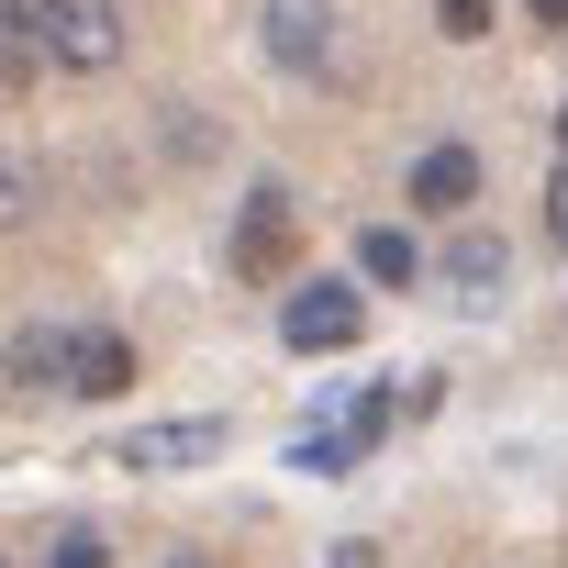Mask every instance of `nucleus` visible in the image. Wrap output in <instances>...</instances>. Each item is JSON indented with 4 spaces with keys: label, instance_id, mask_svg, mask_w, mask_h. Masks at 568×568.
Masks as SVG:
<instances>
[{
    "label": "nucleus",
    "instance_id": "nucleus-7",
    "mask_svg": "<svg viewBox=\"0 0 568 568\" xmlns=\"http://www.w3.org/2000/svg\"><path fill=\"white\" fill-rule=\"evenodd\" d=\"M402 190H413V212H468V201H479V145H457V134L424 145Z\"/></svg>",
    "mask_w": 568,
    "mask_h": 568
},
{
    "label": "nucleus",
    "instance_id": "nucleus-3",
    "mask_svg": "<svg viewBox=\"0 0 568 568\" xmlns=\"http://www.w3.org/2000/svg\"><path fill=\"white\" fill-rule=\"evenodd\" d=\"M256 45L278 79H324L335 68V0H256Z\"/></svg>",
    "mask_w": 568,
    "mask_h": 568
},
{
    "label": "nucleus",
    "instance_id": "nucleus-2",
    "mask_svg": "<svg viewBox=\"0 0 568 568\" xmlns=\"http://www.w3.org/2000/svg\"><path fill=\"white\" fill-rule=\"evenodd\" d=\"M368 335V291L357 278H302L291 302H278V346L291 357H346Z\"/></svg>",
    "mask_w": 568,
    "mask_h": 568
},
{
    "label": "nucleus",
    "instance_id": "nucleus-17",
    "mask_svg": "<svg viewBox=\"0 0 568 568\" xmlns=\"http://www.w3.org/2000/svg\"><path fill=\"white\" fill-rule=\"evenodd\" d=\"M335 568H379V546H368V535H346V546H335Z\"/></svg>",
    "mask_w": 568,
    "mask_h": 568
},
{
    "label": "nucleus",
    "instance_id": "nucleus-14",
    "mask_svg": "<svg viewBox=\"0 0 568 568\" xmlns=\"http://www.w3.org/2000/svg\"><path fill=\"white\" fill-rule=\"evenodd\" d=\"M490 12H501V0H435V23H446L457 45H479V34H490Z\"/></svg>",
    "mask_w": 568,
    "mask_h": 568
},
{
    "label": "nucleus",
    "instance_id": "nucleus-12",
    "mask_svg": "<svg viewBox=\"0 0 568 568\" xmlns=\"http://www.w3.org/2000/svg\"><path fill=\"white\" fill-rule=\"evenodd\" d=\"M34 12L45 0H0V68L12 79H34Z\"/></svg>",
    "mask_w": 568,
    "mask_h": 568
},
{
    "label": "nucleus",
    "instance_id": "nucleus-20",
    "mask_svg": "<svg viewBox=\"0 0 568 568\" xmlns=\"http://www.w3.org/2000/svg\"><path fill=\"white\" fill-rule=\"evenodd\" d=\"M0 568H12V557H0Z\"/></svg>",
    "mask_w": 568,
    "mask_h": 568
},
{
    "label": "nucleus",
    "instance_id": "nucleus-6",
    "mask_svg": "<svg viewBox=\"0 0 568 568\" xmlns=\"http://www.w3.org/2000/svg\"><path fill=\"white\" fill-rule=\"evenodd\" d=\"M435 278H446L457 313H501V291H513V245H501L490 223H457L446 256H435Z\"/></svg>",
    "mask_w": 568,
    "mask_h": 568
},
{
    "label": "nucleus",
    "instance_id": "nucleus-13",
    "mask_svg": "<svg viewBox=\"0 0 568 568\" xmlns=\"http://www.w3.org/2000/svg\"><path fill=\"white\" fill-rule=\"evenodd\" d=\"M45 568H112L101 524H57V535H45Z\"/></svg>",
    "mask_w": 568,
    "mask_h": 568
},
{
    "label": "nucleus",
    "instance_id": "nucleus-16",
    "mask_svg": "<svg viewBox=\"0 0 568 568\" xmlns=\"http://www.w3.org/2000/svg\"><path fill=\"white\" fill-rule=\"evenodd\" d=\"M546 234H557V245H568V168H557V179H546Z\"/></svg>",
    "mask_w": 568,
    "mask_h": 568
},
{
    "label": "nucleus",
    "instance_id": "nucleus-11",
    "mask_svg": "<svg viewBox=\"0 0 568 568\" xmlns=\"http://www.w3.org/2000/svg\"><path fill=\"white\" fill-rule=\"evenodd\" d=\"M291 468H302V479H357V468H368V446H357V435H335V424H313V435H291Z\"/></svg>",
    "mask_w": 568,
    "mask_h": 568
},
{
    "label": "nucleus",
    "instance_id": "nucleus-10",
    "mask_svg": "<svg viewBox=\"0 0 568 568\" xmlns=\"http://www.w3.org/2000/svg\"><path fill=\"white\" fill-rule=\"evenodd\" d=\"M413 278H424V245L402 223H368L357 234V291H413Z\"/></svg>",
    "mask_w": 568,
    "mask_h": 568
},
{
    "label": "nucleus",
    "instance_id": "nucleus-19",
    "mask_svg": "<svg viewBox=\"0 0 568 568\" xmlns=\"http://www.w3.org/2000/svg\"><path fill=\"white\" fill-rule=\"evenodd\" d=\"M168 568H212V557H168Z\"/></svg>",
    "mask_w": 568,
    "mask_h": 568
},
{
    "label": "nucleus",
    "instance_id": "nucleus-15",
    "mask_svg": "<svg viewBox=\"0 0 568 568\" xmlns=\"http://www.w3.org/2000/svg\"><path fill=\"white\" fill-rule=\"evenodd\" d=\"M34 201H45L34 168H0V223H34Z\"/></svg>",
    "mask_w": 568,
    "mask_h": 568
},
{
    "label": "nucleus",
    "instance_id": "nucleus-18",
    "mask_svg": "<svg viewBox=\"0 0 568 568\" xmlns=\"http://www.w3.org/2000/svg\"><path fill=\"white\" fill-rule=\"evenodd\" d=\"M524 12H535V23H546V34H568V0H524Z\"/></svg>",
    "mask_w": 568,
    "mask_h": 568
},
{
    "label": "nucleus",
    "instance_id": "nucleus-5",
    "mask_svg": "<svg viewBox=\"0 0 568 568\" xmlns=\"http://www.w3.org/2000/svg\"><path fill=\"white\" fill-rule=\"evenodd\" d=\"M223 446H234V424H223V413H190V424H134L112 457H123L134 479H179V468H212Z\"/></svg>",
    "mask_w": 568,
    "mask_h": 568
},
{
    "label": "nucleus",
    "instance_id": "nucleus-9",
    "mask_svg": "<svg viewBox=\"0 0 568 568\" xmlns=\"http://www.w3.org/2000/svg\"><path fill=\"white\" fill-rule=\"evenodd\" d=\"M134 390V346L112 324H79V368H68V402H123Z\"/></svg>",
    "mask_w": 568,
    "mask_h": 568
},
{
    "label": "nucleus",
    "instance_id": "nucleus-4",
    "mask_svg": "<svg viewBox=\"0 0 568 568\" xmlns=\"http://www.w3.org/2000/svg\"><path fill=\"white\" fill-rule=\"evenodd\" d=\"M291 256H302V201L278 179H256L245 223H234V278H291Z\"/></svg>",
    "mask_w": 568,
    "mask_h": 568
},
{
    "label": "nucleus",
    "instance_id": "nucleus-21",
    "mask_svg": "<svg viewBox=\"0 0 568 568\" xmlns=\"http://www.w3.org/2000/svg\"><path fill=\"white\" fill-rule=\"evenodd\" d=\"M557 134H568V123H557Z\"/></svg>",
    "mask_w": 568,
    "mask_h": 568
},
{
    "label": "nucleus",
    "instance_id": "nucleus-1",
    "mask_svg": "<svg viewBox=\"0 0 568 568\" xmlns=\"http://www.w3.org/2000/svg\"><path fill=\"white\" fill-rule=\"evenodd\" d=\"M123 0H45L34 12V68H68V79H101L123 68Z\"/></svg>",
    "mask_w": 568,
    "mask_h": 568
},
{
    "label": "nucleus",
    "instance_id": "nucleus-8",
    "mask_svg": "<svg viewBox=\"0 0 568 568\" xmlns=\"http://www.w3.org/2000/svg\"><path fill=\"white\" fill-rule=\"evenodd\" d=\"M68 368H79V324H23V335H12V390H23V402H57Z\"/></svg>",
    "mask_w": 568,
    "mask_h": 568
}]
</instances>
